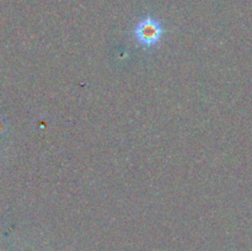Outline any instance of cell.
<instances>
[{
    "instance_id": "6da1fadb",
    "label": "cell",
    "mask_w": 252,
    "mask_h": 251,
    "mask_svg": "<svg viewBox=\"0 0 252 251\" xmlns=\"http://www.w3.org/2000/svg\"><path fill=\"white\" fill-rule=\"evenodd\" d=\"M133 33H134L135 39L140 46L154 47L162 38L165 30L159 20L152 16H147L138 22Z\"/></svg>"
}]
</instances>
